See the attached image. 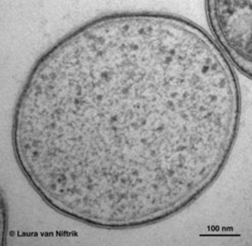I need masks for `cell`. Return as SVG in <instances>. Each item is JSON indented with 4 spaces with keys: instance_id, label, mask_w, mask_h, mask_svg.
Wrapping results in <instances>:
<instances>
[{
    "instance_id": "6da1fadb",
    "label": "cell",
    "mask_w": 252,
    "mask_h": 246,
    "mask_svg": "<svg viewBox=\"0 0 252 246\" xmlns=\"http://www.w3.org/2000/svg\"><path fill=\"white\" fill-rule=\"evenodd\" d=\"M252 2H207L210 27L229 57L251 76Z\"/></svg>"
}]
</instances>
